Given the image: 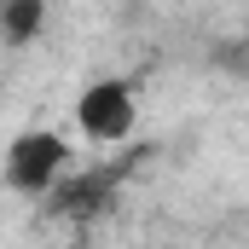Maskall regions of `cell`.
Here are the masks:
<instances>
[{
	"label": "cell",
	"instance_id": "1",
	"mask_svg": "<svg viewBox=\"0 0 249 249\" xmlns=\"http://www.w3.org/2000/svg\"><path fill=\"white\" fill-rule=\"evenodd\" d=\"M70 168V139L53 133V127H29L6 145V162H0V180L23 197H47L53 180Z\"/></svg>",
	"mask_w": 249,
	"mask_h": 249
},
{
	"label": "cell",
	"instance_id": "2",
	"mask_svg": "<svg viewBox=\"0 0 249 249\" xmlns=\"http://www.w3.org/2000/svg\"><path fill=\"white\" fill-rule=\"evenodd\" d=\"M75 122L87 139H99V145H122L133 122H139V105H133V87L116 81V75H105V81H93L81 99H75Z\"/></svg>",
	"mask_w": 249,
	"mask_h": 249
},
{
	"label": "cell",
	"instance_id": "3",
	"mask_svg": "<svg viewBox=\"0 0 249 249\" xmlns=\"http://www.w3.org/2000/svg\"><path fill=\"white\" fill-rule=\"evenodd\" d=\"M53 209L58 214H70V220H87V214H99L110 197H116V174L110 168H93V174H75L70 180V168H64L58 180H53Z\"/></svg>",
	"mask_w": 249,
	"mask_h": 249
},
{
	"label": "cell",
	"instance_id": "4",
	"mask_svg": "<svg viewBox=\"0 0 249 249\" xmlns=\"http://www.w3.org/2000/svg\"><path fill=\"white\" fill-rule=\"evenodd\" d=\"M47 29V0H0V41L6 47H29Z\"/></svg>",
	"mask_w": 249,
	"mask_h": 249
}]
</instances>
